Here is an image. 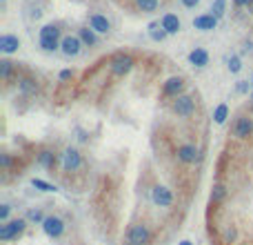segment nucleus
<instances>
[{"instance_id": "nucleus-9", "label": "nucleus", "mask_w": 253, "mask_h": 245, "mask_svg": "<svg viewBox=\"0 0 253 245\" xmlns=\"http://www.w3.org/2000/svg\"><path fill=\"white\" fill-rule=\"evenodd\" d=\"M151 201L158 207H171L173 205V192L164 185H153L151 188Z\"/></svg>"}, {"instance_id": "nucleus-15", "label": "nucleus", "mask_w": 253, "mask_h": 245, "mask_svg": "<svg viewBox=\"0 0 253 245\" xmlns=\"http://www.w3.org/2000/svg\"><path fill=\"white\" fill-rule=\"evenodd\" d=\"M20 47V38L11 34H2L0 36V52L2 54H16Z\"/></svg>"}, {"instance_id": "nucleus-3", "label": "nucleus", "mask_w": 253, "mask_h": 245, "mask_svg": "<svg viewBox=\"0 0 253 245\" xmlns=\"http://www.w3.org/2000/svg\"><path fill=\"white\" fill-rule=\"evenodd\" d=\"M134 65H136V60L129 54H115L109 60V69L114 76H127V74L134 69Z\"/></svg>"}, {"instance_id": "nucleus-16", "label": "nucleus", "mask_w": 253, "mask_h": 245, "mask_svg": "<svg viewBox=\"0 0 253 245\" xmlns=\"http://www.w3.org/2000/svg\"><path fill=\"white\" fill-rule=\"evenodd\" d=\"M160 25L164 27V31H167L169 36L178 34V31L182 29V23H180V18H178L176 14H164V16H162V20H160Z\"/></svg>"}, {"instance_id": "nucleus-20", "label": "nucleus", "mask_w": 253, "mask_h": 245, "mask_svg": "<svg viewBox=\"0 0 253 245\" xmlns=\"http://www.w3.org/2000/svg\"><path fill=\"white\" fill-rule=\"evenodd\" d=\"M36 161H38L40 167L51 169L53 165H56V154H53L51 149H40L38 154H36Z\"/></svg>"}, {"instance_id": "nucleus-32", "label": "nucleus", "mask_w": 253, "mask_h": 245, "mask_svg": "<svg viewBox=\"0 0 253 245\" xmlns=\"http://www.w3.org/2000/svg\"><path fill=\"white\" fill-rule=\"evenodd\" d=\"M0 167H2V169H9L11 167V156L9 154H0Z\"/></svg>"}, {"instance_id": "nucleus-39", "label": "nucleus", "mask_w": 253, "mask_h": 245, "mask_svg": "<svg viewBox=\"0 0 253 245\" xmlns=\"http://www.w3.org/2000/svg\"><path fill=\"white\" fill-rule=\"evenodd\" d=\"M251 101H253V91H251Z\"/></svg>"}, {"instance_id": "nucleus-23", "label": "nucleus", "mask_w": 253, "mask_h": 245, "mask_svg": "<svg viewBox=\"0 0 253 245\" xmlns=\"http://www.w3.org/2000/svg\"><path fill=\"white\" fill-rule=\"evenodd\" d=\"M211 203L213 205H218V203H222L227 198V188L225 185H213V190H211Z\"/></svg>"}, {"instance_id": "nucleus-28", "label": "nucleus", "mask_w": 253, "mask_h": 245, "mask_svg": "<svg viewBox=\"0 0 253 245\" xmlns=\"http://www.w3.org/2000/svg\"><path fill=\"white\" fill-rule=\"evenodd\" d=\"M45 218H47V217H45V214L38 210V207H36V210H29V214H27V221H31V223H40V225H43Z\"/></svg>"}, {"instance_id": "nucleus-21", "label": "nucleus", "mask_w": 253, "mask_h": 245, "mask_svg": "<svg viewBox=\"0 0 253 245\" xmlns=\"http://www.w3.org/2000/svg\"><path fill=\"white\" fill-rule=\"evenodd\" d=\"M147 31H149V36H151V40H156V43H162L164 38H167V31H164V27L160 23H149V27H147Z\"/></svg>"}, {"instance_id": "nucleus-11", "label": "nucleus", "mask_w": 253, "mask_h": 245, "mask_svg": "<svg viewBox=\"0 0 253 245\" xmlns=\"http://www.w3.org/2000/svg\"><path fill=\"white\" fill-rule=\"evenodd\" d=\"M176 156H178V161L180 163H184V165H193L196 161H200V149L196 147V145H180V147L176 149Z\"/></svg>"}, {"instance_id": "nucleus-6", "label": "nucleus", "mask_w": 253, "mask_h": 245, "mask_svg": "<svg viewBox=\"0 0 253 245\" xmlns=\"http://www.w3.org/2000/svg\"><path fill=\"white\" fill-rule=\"evenodd\" d=\"M149 241H151V230L144 223H136L127 232V243L129 245H149Z\"/></svg>"}, {"instance_id": "nucleus-40", "label": "nucleus", "mask_w": 253, "mask_h": 245, "mask_svg": "<svg viewBox=\"0 0 253 245\" xmlns=\"http://www.w3.org/2000/svg\"><path fill=\"white\" fill-rule=\"evenodd\" d=\"M251 82H253V78H251Z\"/></svg>"}, {"instance_id": "nucleus-22", "label": "nucleus", "mask_w": 253, "mask_h": 245, "mask_svg": "<svg viewBox=\"0 0 253 245\" xmlns=\"http://www.w3.org/2000/svg\"><path fill=\"white\" fill-rule=\"evenodd\" d=\"M227 118H229V107H227V103H220V105L215 107V111H213L215 125H225Z\"/></svg>"}, {"instance_id": "nucleus-14", "label": "nucleus", "mask_w": 253, "mask_h": 245, "mask_svg": "<svg viewBox=\"0 0 253 245\" xmlns=\"http://www.w3.org/2000/svg\"><path fill=\"white\" fill-rule=\"evenodd\" d=\"M89 27L96 31V34H109L111 31V23L107 20V16L102 14H93L89 18Z\"/></svg>"}, {"instance_id": "nucleus-31", "label": "nucleus", "mask_w": 253, "mask_h": 245, "mask_svg": "<svg viewBox=\"0 0 253 245\" xmlns=\"http://www.w3.org/2000/svg\"><path fill=\"white\" fill-rule=\"evenodd\" d=\"M235 236H238V232H235V227H227V230H225V241H227V243H231V241H235Z\"/></svg>"}, {"instance_id": "nucleus-26", "label": "nucleus", "mask_w": 253, "mask_h": 245, "mask_svg": "<svg viewBox=\"0 0 253 245\" xmlns=\"http://www.w3.org/2000/svg\"><path fill=\"white\" fill-rule=\"evenodd\" d=\"M225 7H227V0H213V5H211V14L220 20L222 16H225Z\"/></svg>"}, {"instance_id": "nucleus-19", "label": "nucleus", "mask_w": 253, "mask_h": 245, "mask_svg": "<svg viewBox=\"0 0 253 245\" xmlns=\"http://www.w3.org/2000/svg\"><path fill=\"white\" fill-rule=\"evenodd\" d=\"M18 89H20V94H24V96H34V94H38V82H36L34 78L24 76V78L18 81Z\"/></svg>"}, {"instance_id": "nucleus-34", "label": "nucleus", "mask_w": 253, "mask_h": 245, "mask_svg": "<svg viewBox=\"0 0 253 245\" xmlns=\"http://www.w3.org/2000/svg\"><path fill=\"white\" fill-rule=\"evenodd\" d=\"M180 2L186 7V9H193V7L200 5V0H180Z\"/></svg>"}, {"instance_id": "nucleus-35", "label": "nucleus", "mask_w": 253, "mask_h": 245, "mask_svg": "<svg viewBox=\"0 0 253 245\" xmlns=\"http://www.w3.org/2000/svg\"><path fill=\"white\" fill-rule=\"evenodd\" d=\"M71 78H73L71 69H62V72H60V81H71Z\"/></svg>"}, {"instance_id": "nucleus-38", "label": "nucleus", "mask_w": 253, "mask_h": 245, "mask_svg": "<svg viewBox=\"0 0 253 245\" xmlns=\"http://www.w3.org/2000/svg\"><path fill=\"white\" fill-rule=\"evenodd\" d=\"M178 245H193V243H191V241H186V239H184V241H180Z\"/></svg>"}, {"instance_id": "nucleus-33", "label": "nucleus", "mask_w": 253, "mask_h": 245, "mask_svg": "<svg viewBox=\"0 0 253 245\" xmlns=\"http://www.w3.org/2000/svg\"><path fill=\"white\" fill-rule=\"evenodd\" d=\"M235 89H238L240 94H249V89H251V82H249V81H240Z\"/></svg>"}, {"instance_id": "nucleus-36", "label": "nucleus", "mask_w": 253, "mask_h": 245, "mask_svg": "<svg viewBox=\"0 0 253 245\" xmlns=\"http://www.w3.org/2000/svg\"><path fill=\"white\" fill-rule=\"evenodd\" d=\"M233 2H235V7H249L253 0H233Z\"/></svg>"}, {"instance_id": "nucleus-25", "label": "nucleus", "mask_w": 253, "mask_h": 245, "mask_svg": "<svg viewBox=\"0 0 253 245\" xmlns=\"http://www.w3.org/2000/svg\"><path fill=\"white\" fill-rule=\"evenodd\" d=\"M31 185H34L36 190H40V192H56V185L43 181V178H31Z\"/></svg>"}, {"instance_id": "nucleus-27", "label": "nucleus", "mask_w": 253, "mask_h": 245, "mask_svg": "<svg viewBox=\"0 0 253 245\" xmlns=\"http://www.w3.org/2000/svg\"><path fill=\"white\" fill-rule=\"evenodd\" d=\"M11 72H14V63H9V60H0V78L7 81V78L11 76Z\"/></svg>"}, {"instance_id": "nucleus-13", "label": "nucleus", "mask_w": 253, "mask_h": 245, "mask_svg": "<svg viewBox=\"0 0 253 245\" xmlns=\"http://www.w3.org/2000/svg\"><path fill=\"white\" fill-rule=\"evenodd\" d=\"M193 27L200 29V31H213L218 27V18L213 14H202V16H196L193 18Z\"/></svg>"}, {"instance_id": "nucleus-10", "label": "nucleus", "mask_w": 253, "mask_h": 245, "mask_svg": "<svg viewBox=\"0 0 253 245\" xmlns=\"http://www.w3.org/2000/svg\"><path fill=\"white\" fill-rule=\"evenodd\" d=\"M233 136L240 140H247L253 136V118L249 116H238L233 123Z\"/></svg>"}, {"instance_id": "nucleus-18", "label": "nucleus", "mask_w": 253, "mask_h": 245, "mask_svg": "<svg viewBox=\"0 0 253 245\" xmlns=\"http://www.w3.org/2000/svg\"><path fill=\"white\" fill-rule=\"evenodd\" d=\"M78 38L82 40L85 47H96V45H98V34L91 27H80V29H78Z\"/></svg>"}, {"instance_id": "nucleus-5", "label": "nucleus", "mask_w": 253, "mask_h": 245, "mask_svg": "<svg viewBox=\"0 0 253 245\" xmlns=\"http://www.w3.org/2000/svg\"><path fill=\"white\" fill-rule=\"evenodd\" d=\"M171 109H173V114L180 116V118H189V116H193V111H196V101H193L189 94H180L178 98H173Z\"/></svg>"}, {"instance_id": "nucleus-29", "label": "nucleus", "mask_w": 253, "mask_h": 245, "mask_svg": "<svg viewBox=\"0 0 253 245\" xmlns=\"http://www.w3.org/2000/svg\"><path fill=\"white\" fill-rule=\"evenodd\" d=\"M227 67H229L231 74H238L240 69H242V60H240L238 56H231V58H229V65H227Z\"/></svg>"}, {"instance_id": "nucleus-2", "label": "nucleus", "mask_w": 253, "mask_h": 245, "mask_svg": "<svg viewBox=\"0 0 253 245\" xmlns=\"http://www.w3.org/2000/svg\"><path fill=\"white\" fill-rule=\"evenodd\" d=\"M60 165L65 172H78V169L82 167V154H80V149L76 147H65L62 149V154H60Z\"/></svg>"}, {"instance_id": "nucleus-30", "label": "nucleus", "mask_w": 253, "mask_h": 245, "mask_svg": "<svg viewBox=\"0 0 253 245\" xmlns=\"http://www.w3.org/2000/svg\"><path fill=\"white\" fill-rule=\"evenodd\" d=\"M9 212H11L9 203H2V205H0V221H2V223L9 221Z\"/></svg>"}, {"instance_id": "nucleus-17", "label": "nucleus", "mask_w": 253, "mask_h": 245, "mask_svg": "<svg viewBox=\"0 0 253 245\" xmlns=\"http://www.w3.org/2000/svg\"><path fill=\"white\" fill-rule=\"evenodd\" d=\"M189 63H191L193 67H207V65H209V54H207V49L196 47L189 54Z\"/></svg>"}, {"instance_id": "nucleus-37", "label": "nucleus", "mask_w": 253, "mask_h": 245, "mask_svg": "<svg viewBox=\"0 0 253 245\" xmlns=\"http://www.w3.org/2000/svg\"><path fill=\"white\" fill-rule=\"evenodd\" d=\"M78 138H80V140H87V134H85L82 130H78Z\"/></svg>"}, {"instance_id": "nucleus-24", "label": "nucleus", "mask_w": 253, "mask_h": 245, "mask_svg": "<svg viewBox=\"0 0 253 245\" xmlns=\"http://www.w3.org/2000/svg\"><path fill=\"white\" fill-rule=\"evenodd\" d=\"M136 5H138L140 9L144 11V14H153V11L158 9V5H160V2H158V0H136Z\"/></svg>"}, {"instance_id": "nucleus-12", "label": "nucleus", "mask_w": 253, "mask_h": 245, "mask_svg": "<svg viewBox=\"0 0 253 245\" xmlns=\"http://www.w3.org/2000/svg\"><path fill=\"white\" fill-rule=\"evenodd\" d=\"M184 91V78L180 76H171L162 82V94L164 96H171V98H178Z\"/></svg>"}, {"instance_id": "nucleus-1", "label": "nucleus", "mask_w": 253, "mask_h": 245, "mask_svg": "<svg viewBox=\"0 0 253 245\" xmlns=\"http://www.w3.org/2000/svg\"><path fill=\"white\" fill-rule=\"evenodd\" d=\"M60 27L58 25H45L43 29H40L38 34V45L43 52L47 54H53L60 49Z\"/></svg>"}, {"instance_id": "nucleus-7", "label": "nucleus", "mask_w": 253, "mask_h": 245, "mask_svg": "<svg viewBox=\"0 0 253 245\" xmlns=\"http://www.w3.org/2000/svg\"><path fill=\"white\" fill-rule=\"evenodd\" d=\"M82 40L78 38V36H62V40H60V54L65 58H76V56H80V52H82Z\"/></svg>"}, {"instance_id": "nucleus-8", "label": "nucleus", "mask_w": 253, "mask_h": 245, "mask_svg": "<svg viewBox=\"0 0 253 245\" xmlns=\"http://www.w3.org/2000/svg\"><path fill=\"white\" fill-rule=\"evenodd\" d=\"M65 221H62L60 217H56V214H51V217H47L43 221V232L49 236V239H60L62 234H65Z\"/></svg>"}, {"instance_id": "nucleus-4", "label": "nucleus", "mask_w": 253, "mask_h": 245, "mask_svg": "<svg viewBox=\"0 0 253 245\" xmlns=\"http://www.w3.org/2000/svg\"><path fill=\"white\" fill-rule=\"evenodd\" d=\"M27 230V218H14L0 225V241H14Z\"/></svg>"}]
</instances>
